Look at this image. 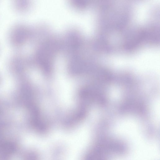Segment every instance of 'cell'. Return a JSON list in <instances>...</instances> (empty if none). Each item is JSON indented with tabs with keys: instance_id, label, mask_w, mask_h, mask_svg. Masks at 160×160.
I'll use <instances>...</instances> for the list:
<instances>
[{
	"instance_id": "7a4b0ae2",
	"label": "cell",
	"mask_w": 160,
	"mask_h": 160,
	"mask_svg": "<svg viewBox=\"0 0 160 160\" xmlns=\"http://www.w3.org/2000/svg\"><path fill=\"white\" fill-rule=\"evenodd\" d=\"M14 4L15 7L17 9L21 10L26 8L27 2L25 0H16Z\"/></svg>"
},
{
	"instance_id": "6da1fadb",
	"label": "cell",
	"mask_w": 160,
	"mask_h": 160,
	"mask_svg": "<svg viewBox=\"0 0 160 160\" xmlns=\"http://www.w3.org/2000/svg\"><path fill=\"white\" fill-rule=\"evenodd\" d=\"M30 33V30L27 26L21 23H17L11 28L9 34V39L13 46L20 47L26 42Z\"/></svg>"
}]
</instances>
